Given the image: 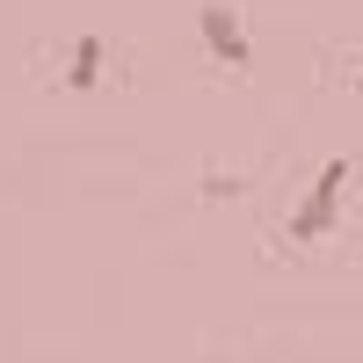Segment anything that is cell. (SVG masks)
I'll list each match as a JSON object with an SVG mask.
<instances>
[{"label":"cell","instance_id":"1","mask_svg":"<svg viewBox=\"0 0 363 363\" xmlns=\"http://www.w3.org/2000/svg\"><path fill=\"white\" fill-rule=\"evenodd\" d=\"M342 203H349V160L335 153V160H327V167L313 174L306 203L291 211V247H320V240L342 225Z\"/></svg>","mask_w":363,"mask_h":363},{"label":"cell","instance_id":"2","mask_svg":"<svg viewBox=\"0 0 363 363\" xmlns=\"http://www.w3.org/2000/svg\"><path fill=\"white\" fill-rule=\"evenodd\" d=\"M196 37H203V51H211V66H225V73H247V66H255L247 22H240L225 0H203V8H196Z\"/></svg>","mask_w":363,"mask_h":363},{"label":"cell","instance_id":"3","mask_svg":"<svg viewBox=\"0 0 363 363\" xmlns=\"http://www.w3.org/2000/svg\"><path fill=\"white\" fill-rule=\"evenodd\" d=\"M102 66H109V44L87 29V37H73V44H66V73H58V80H66L73 95H95V87H102Z\"/></svg>","mask_w":363,"mask_h":363},{"label":"cell","instance_id":"4","mask_svg":"<svg viewBox=\"0 0 363 363\" xmlns=\"http://www.w3.org/2000/svg\"><path fill=\"white\" fill-rule=\"evenodd\" d=\"M225 196H240V174H225V167H203V203H225Z\"/></svg>","mask_w":363,"mask_h":363}]
</instances>
